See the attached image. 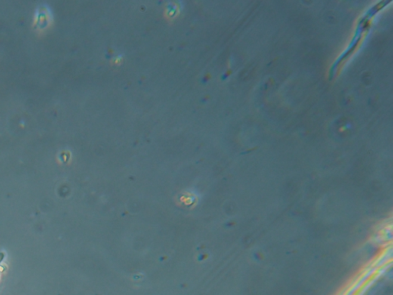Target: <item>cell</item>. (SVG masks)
I'll list each match as a JSON object with an SVG mask.
<instances>
[{"mask_svg":"<svg viewBox=\"0 0 393 295\" xmlns=\"http://www.w3.org/2000/svg\"><path fill=\"white\" fill-rule=\"evenodd\" d=\"M4 253H0V263L3 262V260H4Z\"/></svg>","mask_w":393,"mask_h":295,"instance_id":"obj_1","label":"cell"}]
</instances>
